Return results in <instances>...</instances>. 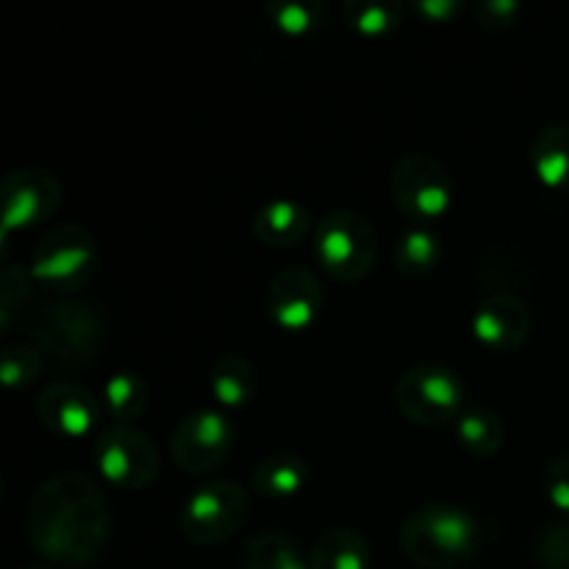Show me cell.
I'll use <instances>...</instances> for the list:
<instances>
[{
  "label": "cell",
  "instance_id": "13",
  "mask_svg": "<svg viewBox=\"0 0 569 569\" xmlns=\"http://www.w3.org/2000/svg\"><path fill=\"white\" fill-rule=\"evenodd\" d=\"M531 328V311L511 292L487 295L472 315V333L483 348L495 350V353H509V350L520 348Z\"/></svg>",
  "mask_w": 569,
  "mask_h": 569
},
{
  "label": "cell",
  "instance_id": "27",
  "mask_svg": "<svg viewBox=\"0 0 569 569\" xmlns=\"http://www.w3.org/2000/svg\"><path fill=\"white\" fill-rule=\"evenodd\" d=\"M33 276L31 270H22V267L9 264L0 276V328L9 331L14 317L20 315L22 306L31 298Z\"/></svg>",
  "mask_w": 569,
  "mask_h": 569
},
{
  "label": "cell",
  "instance_id": "1",
  "mask_svg": "<svg viewBox=\"0 0 569 569\" xmlns=\"http://www.w3.org/2000/svg\"><path fill=\"white\" fill-rule=\"evenodd\" d=\"M26 533L50 565H89L103 553L111 537V506L89 476L59 472L28 500Z\"/></svg>",
  "mask_w": 569,
  "mask_h": 569
},
{
  "label": "cell",
  "instance_id": "28",
  "mask_svg": "<svg viewBox=\"0 0 569 569\" xmlns=\"http://www.w3.org/2000/svg\"><path fill=\"white\" fill-rule=\"evenodd\" d=\"M533 561L539 569H569V517L550 522L537 533Z\"/></svg>",
  "mask_w": 569,
  "mask_h": 569
},
{
  "label": "cell",
  "instance_id": "8",
  "mask_svg": "<svg viewBox=\"0 0 569 569\" xmlns=\"http://www.w3.org/2000/svg\"><path fill=\"white\" fill-rule=\"evenodd\" d=\"M389 187L398 209L420 226L442 220L453 203L448 167L428 153L400 156L392 167Z\"/></svg>",
  "mask_w": 569,
  "mask_h": 569
},
{
  "label": "cell",
  "instance_id": "15",
  "mask_svg": "<svg viewBox=\"0 0 569 569\" xmlns=\"http://www.w3.org/2000/svg\"><path fill=\"white\" fill-rule=\"evenodd\" d=\"M311 231V214L303 203L287 198L267 200L253 217V233L270 248L298 244Z\"/></svg>",
  "mask_w": 569,
  "mask_h": 569
},
{
  "label": "cell",
  "instance_id": "30",
  "mask_svg": "<svg viewBox=\"0 0 569 569\" xmlns=\"http://www.w3.org/2000/svg\"><path fill=\"white\" fill-rule=\"evenodd\" d=\"M545 495L550 503L569 517V456L553 459L545 470Z\"/></svg>",
  "mask_w": 569,
  "mask_h": 569
},
{
  "label": "cell",
  "instance_id": "26",
  "mask_svg": "<svg viewBox=\"0 0 569 569\" xmlns=\"http://www.w3.org/2000/svg\"><path fill=\"white\" fill-rule=\"evenodd\" d=\"M44 356L33 345H6L0 353V381L9 389H26L42 376Z\"/></svg>",
  "mask_w": 569,
  "mask_h": 569
},
{
  "label": "cell",
  "instance_id": "18",
  "mask_svg": "<svg viewBox=\"0 0 569 569\" xmlns=\"http://www.w3.org/2000/svg\"><path fill=\"white\" fill-rule=\"evenodd\" d=\"M531 167L545 187L569 189V122H553L537 133Z\"/></svg>",
  "mask_w": 569,
  "mask_h": 569
},
{
  "label": "cell",
  "instance_id": "22",
  "mask_svg": "<svg viewBox=\"0 0 569 569\" xmlns=\"http://www.w3.org/2000/svg\"><path fill=\"white\" fill-rule=\"evenodd\" d=\"M442 261V244L439 237L426 226L406 228L395 244V267L409 278H422L437 270Z\"/></svg>",
  "mask_w": 569,
  "mask_h": 569
},
{
  "label": "cell",
  "instance_id": "12",
  "mask_svg": "<svg viewBox=\"0 0 569 569\" xmlns=\"http://www.w3.org/2000/svg\"><path fill=\"white\" fill-rule=\"evenodd\" d=\"M267 317L283 331H306L322 309V283L309 267L289 264L272 276L264 292Z\"/></svg>",
  "mask_w": 569,
  "mask_h": 569
},
{
  "label": "cell",
  "instance_id": "31",
  "mask_svg": "<svg viewBox=\"0 0 569 569\" xmlns=\"http://www.w3.org/2000/svg\"><path fill=\"white\" fill-rule=\"evenodd\" d=\"M415 11L428 22H450L453 17H459L461 3L459 0H417Z\"/></svg>",
  "mask_w": 569,
  "mask_h": 569
},
{
  "label": "cell",
  "instance_id": "24",
  "mask_svg": "<svg viewBox=\"0 0 569 569\" xmlns=\"http://www.w3.org/2000/svg\"><path fill=\"white\" fill-rule=\"evenodd\" d=\"M148 398V383L137 372H117L106 383V406H109L111 417L122 422V426H131L133 420L144 415Z\"/></svg>",
  "mask_w": 569,
  "mask_h": 569
},
{
  "label": "cell",
  "instance_id": "14",
  "mask_svg": "<svg viewBox=\"0 0 569 569\" xmlns=\"http://www.w3.org/2000/svg\"><path fill=\"white\" fill-rule=\"evenodd\" d=\"M37 417L48 431L67 439H83L100 420V406L89 389L70 381L44 387L37 398Z\"/></svg>",
  "mask_w": 569,
  "mask_h": 569
},
{
  "label": "cell",
  "instance_id": "20",
  "mask_svg": "<svg viewBox=\"0 0 569 569\" xmlns=\"http://www.w3.org/2000/svg\"><path fill=\"white\" fill-rule=\"evenodd\" d=\"M309 483V465L292 453L267 456L253 472V487L267 498H292Z\"/></svg>",
  "mask_w": 569,
  "mask_h": 569
},
{
  "label": "cell",
  "instance_id": "3",
  "mask_svg": "<svg viewBox=\"0 0 569 569\" xmlns=\"http://www.w3.org/2000/svg\"><path fill=\"white\" fill-rule=\"evenodd\" d=\"M33 348L53 365L83 370L94 365L103 345V317L81 300H56L31 320Z\"/></svg>",
  "mask_w": 569,
  "mask_h": 569
},
{
  "label": "cell",
  "instance_id": "11",
  "mask_svg": "<svg viewBox=\"0 0 569 569\" xmlns=\"http://www.w3.org/2000/svg\"><path fill=\"white\" fill-rule=\"evenodd\" d=\"M233 422L217 409H198L183 417L170 437V453L181 470L206 472L233 448Z\"/></svg>",
  "mask_w": 569,
  "mask_h": 569
},
{
  "label": "cell",
  "instance_id": "4",
  "mask_svg": "<svg viewBox=\"0 0 569 569\" xmlns=\"http://www.w3.org/2000/svg\"><path fill=\"white\" fill-rule=\"evenodd\" d=\"M317 264L339 283H356L372 270L378 233L365 214L350 209L328 211L315 226Z\"/></svg>",
  "mask_w": 569,
  "mask_h": 569
},
{
  "label": "cell",
  "instance_id": "16",
  "mask_svg": "<svg viewBox=\"0 0 569 569\" xmlns=\"http://www.w3.org/2000/svg\"><path fill=\"white\" fill-rule=\"evenodd\" d=\"M370 542L365 533L348 526L326 528L309 553L311 569H370Z\"/></svg>",
  "mask_w": 569,
  "mask_h": 569
},
{
  "label": "cell",
  "instance_id": "25",
  "mask_svg": "<svg viewBox=\"0 0 569 569\" xmlns=\"http://www.w3.org/2000/svg\"><path fill=\"white\" fill-rule=\"evenodd\" d=\"M322 14H326L322 0H272V3H267V17L287 37L311 33L320 26Z\"/></svg>",
  "mask_w": 569,
  "mask_h": 569
},
{
  "label": "cell",
  "instance_id": "32",
  "mask_svg": "<svg viewBox=\"0 0 569 569\" xmlns=\"http://www.w3.org/2000/svg\"><path fill=\"white\" fill-rule=\"evenodd\" d=\"M22 569H59V567H22Z\"/></svg>",
  "mask_w": 569,
  "mask_h": 569
},
{
  "label": "cell",
  "instance_id": "23",
  "mask_svg": "<svg viewBox=\"0 0 569 569\" xmlns=\"http://www.w3.org/2000/svg\"><path fill=\"white\" fill-rule=\"evenodd\" d=\"M345 20L361 37H387L403 22V6L398 0H348Z\"/></svg>",
  "mask_w": 569,
  "mask_h": 569
},
{
  "label": "cell",
  "instance_id": "9",
  "mask_svg": "<svg viewBox=\"0 0 569 569\" xmlns=\"http://www.w3.org/2000/svg\"><path fill=\"white\" fill-rule=\"evenodd\" d=\"M94 465L111 487L139 492L156 481L161 461L148 433L114 422L94 439Z\"/></svg>",
  "mask_w": 569,
  "mask_h": 569
},
{
  "label": "cell",
  "instance_id": "7",
  "mask_svg": "<svg viewBox=\"0 0 569 569\" xmlns=\"http://www.w3.org/2000/svg\"><path fill=\"white\" fill-rule=\"evenodd\" d=\"M250 511V498L242 483L237 481H211L194 489L183 503L178 526L181 533L194 545H222L239 533Z\"/></svg>",
  "mask_w": 569,
  "mask_h": 569
},
{
  "label": "cell",
  "instance_id": "2",
  "mask_svg": "<svg viewBox=\"0 0 569 569\" xmlns=\"http://www.w3.org/2000/svg\"><path fill=\"white\" fill-rule=\"evenodd\" d=\"M483 528L476 515L453 503H428L406 517L400 548L422 569H459L481 550Z\"/></svg>",
  "mask_w": 569,
  "mask_h": 569
},
{
  "label": "cell",
  "instance_id": "17",
  "mask_svg": "<svg viewBox=\"0 0 569 569\" xmlns=\"http://www.w3.org/2000/svg\"><path fill=\"white\" fill-rule=\"evenodd\" d=\"M209 387L217 403L226 406V409H242L253 400L256 387H259L253 361L239 353L220 356L211 367Z\"/></svg>",
  "mask_w": 569,
  "mask_h": 569
},
{
  "label": "cell",
  "instance_id": "21",
  "mask_svg": "<svg viewBox=\"0 0 569 569\" xmlns=\"http://www.w3.org/2000/svg\"><path fill=\"white\" fill-rule=\"evenodd\" d=\"M242 569H311L309 556L281 531H261L244 545Z\"/></svg>",
  "mask_w": 569,
  "mask_h": 569
},
{
  "label": "cell",
  "instance_id": "10",
  "mask_svg": "<svg viewBox=\"0 0 569 569\" xmlns=\"http://www.w3.org/2000/svg\"><path fill=\"white\" fill-rule=\"evenodd\" d=\"M0 200H3L0 239L6 242L14 231L37 226L56 214L61 206V181L42 167H20L3 178Z\"/></svg>",
  "mask_w": 569,
  "mask_h": 569
},
{
  "label": "cell",
  "instance_id": "19",
  "mask_svg": "<svg viewBox=\"0 0 569 569\" xmlns=\"http://www.w3.org/2000/svg\"><path fill=\"white\" fill-rule=\"evenodd\" d=\"M456 439L472 456H495L506 442V426L498 411L487 406H470L456 417Z\"/></svg>",
  "mask_w": 569,
  "mask_h": 569
},
{
  "label": "cell",
  "instance_id": "5",
  "mask_svg": "<svg viewBox=\"0 0 569 569\" xmlns=\"http://www.w3.org/2000/svg\"><path fill=\"white\" fill-rule=\"evenodd\" d=\"M33 281L50 292H81L98 272V248L87 228L64 222L39 239L31 256Z\"/></svg>",
  "mask_w": 569,
  "mask_h": 569
},
{
  "label": "cell",
  "instance_id": "29",
  "mask_svg": "<svg viewBox=\"0 0 569 569\" xmlns=\"http://www.w3.org/2000/svg\"><path fill=\"white\" fill-rule=\"evenodd\" d=\"M472 14L489 31H506V28L517 26L522 14L520 0H481L472 6Z\"/></svg>",
  "mask_w": 569,
  "mask_h": 569
},
{
  "label": "cell",
  "instance_id": "6",
  "mask_svg": "<svg viewBox=\"0 0 569 569\" xmlns=\"http://www.w3.org/2000/svg\"><path fill=\"white\" fill-rule=\"evenodd\" d=\"M467 389L453 370L442 365H415L395 383V403L406 420L417 426L456 422L467 409Z\"/></svg>",
  "mask_w": 569,
  "mask_h": 569
}]
</instances>
